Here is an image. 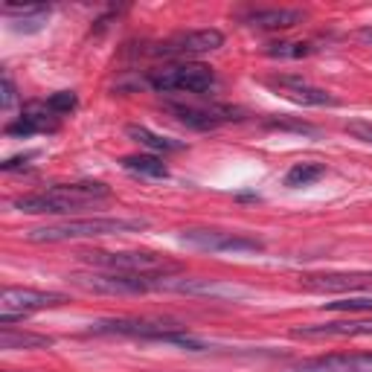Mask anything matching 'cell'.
I'll return each mask as SVG.
<instances>
[{
	"instance_id": "6da1fadb",
	"label": "cell",
	"mask_w": 372,
	"mask_h": 372,
	"mask_svg": "<svg viewBox=\"0 0 372 372\" xmlns=\"http://www.w3.org/2000/svg\"><path fill=\"white\" fill-rule=\"evenodd\" d=\"M111 198V186L82 181V184H56L41 192H32L15 201V209L26 216H70L76 209H85L90 204H99Z\"/></svg>"
},
{
	"instance_id": "7a4b0ae2",
	"label": "cell",
	"mask_w": 372,
	"mask_h": 372,
	"mask_svg": "<svg viewBox=\"0 0 372 372\" xmlns=\"http://www.w3.org/2000/svg\"><path fill=\"white\" fill-rule=\"evenodd\" d=\"M149 227L145 218H67L58 224H44L26 233V241H38V245H56V241H76V238H102V236H125V233H140Z\"/></svg>"
},
{
	"instance_id": "3957f363",
	"label": "cell",
	"mask_w": 372,
	"mask_h": 372,
	"mask_svg": "<svg viewBox=\"0 0 372 372\" xmlns=\"http://www.w3.org/2000/svg\"><path fill=\"white\" fill-rule=\"evenodd\" d=\"M70 282L90 294H152V291H177L184 294L186 280H175L169 273H70Z\"/></svg>"
},
{
	"instance_id": "277c9868",
	"label": "cell",
	"mask_w": 372,
	"mask_h": 372,
	"mask_svg": "<svg viewBox=\"0 0 372 372\" xmlns=\"http://www.w3.org/2000/svg\"><path fill=\"white\" fill-rule=\"evenodd\" d=\"M82 262L96 270H111V273H177L181 265L169 262L166 256L157 253H143V250H93V253H79Z\"/></svg>"
},
{
	"instance_id": "5b68a950",
	"label": "cell",
	"mask_w": 372,
	"mask_h": 372,
	"mask_svg": "<svg viewBox=\"0 0 372 372\" xmlns=\"http://www.w3.org/2000/svg\"><path fill=\"white\" fill-rule=\"evenodd\" d=\"M216 73L207 64L195 61H184V64H172L163 70H152L145 76V85L157 93H209L216 88Z\"/></svg>"
},
{
	"instance_id": "8992f818",
	"label": "cell",
	"mask_w": 372,
	"mask_h": 372,
	"mask_svg": "<svg viewBox=\"0 0 372 372\" xmlns=\"http://www.w3.org/2000/svg\"><path fill=\"white\" fill-rule=\"evenodd\" d=\"M224 44V35L218 29H192V32H177L172 38H163L152 44L145 56L154 58H192V56H204L213 53Z\"/></svg>"
},
{
	"instance_id": "52a82bcc",
	"label": "cell",
	"mask_w": 372,
	"mask_h": 372,
	"mask_svg": "<svg viewBox=\"0 0 372 372\" xmlns=\"http://www.w3.org/2000/svg\"><path fill=\"white\" fill-rule=\"evenodd\" d=\"M90 334H122V337H145V341H163L166 337L186 332V326L175 320H128V317H117V320H96L90 323Z\"/></svg>"
},
{
	"instance_id": "ba28073f",
	"label": "cell",
	"mask_w": 372,
	"mask_h": 372,
	"mask_svg": "<svg viewBox=\"0 0 372 372\" xmlns=\"http://www.w3.org/2000/svg\"><path fill=\"white\" fill-rule=\"evenodd\" d=\"M181 241L209 253H262L265 250L259 238L241 236V233H221V230H184Z\"/></svg>"
},
{
	"instance_id": "9c48e42d",
	"label": "cell",
	"mask_w": 372,
	"mask_h": 372,
	"mask_svg": "<svg viewBox=\"0 0 372 372\" xmlns=\"http://www.w3.org/2000/svg\"><path fill=\"white\" fill-rule=\"evenodd\" d=\"M169 111L184 125L195 128V131H213V128H218L224 122L241 120L238 117L241 111L238 108H230V105H177V102H172Z\"/></svg>"
},
{
	"instance_id": "30bf717a",
	"label": "cell",
	"mask_w": 372,
	"mask_h": 372,
	"mask_svg": "<svg viewBox=\"0 0 372 372\" xmlns=\"http://www.w3.org/2000/svg\"><path fill=\"white\" fill-rule=\"evenodd\" d=\"M67 297L56 294V291H35V288H3L0 294V309L3 312H18V314H32V312H44V309H56L64 305Z\"/></svg>"
},
{
	"instance_id": "8fae6325",
	"label": "cell",
	"mask_w": 372,
	"mask_h": 372,
	"mask_svg": "<svg viewBox=\"0 0 372 372\" xmlns=\"http://www.w3.org/2000/svg\"><path fill=\"white\" fill-rule=\"evenodd\" d=\"M297 372H372V352L355 355H320V358L300 361Z\"/></svg>"
},
{
	"instance_id": "7c38bea8",
	"label": "cell",
	"mask_w": 372,
	"mask_h": 372,
	"mask_svg": "<svg viewBox=\"0 0 372 372\" xmlns=\"http://www.w3.org/2000/svg\"><path fill=\"white\" fill-rule=\"evenodd\" d=\"M248 26L253 29H265V32H277V29H291L305 21L302 9H285V6H273V9H250L245 18Z\"/></svg>"
},
{
	"instance_id": "4fadbf2b",
	"label": "cell",
	"mask_w": 372,
	"mask_h": 372,
	"mask_svg": "<svg viewBox=\"0 0 372 372\" xmlns=\"http://www.w3.org/2000/svg\"><path fill=\"white\" fill-rule=\"evenodd\" d=\"M56 120H53V111L47 108V102H29L24 108V114L18 117V122H9L6 125V134L9 137H29L35 131H53Z\"/></svg>"
},
{
	"instance_id": "5bb4252c",
	"label": "cell",
	"mask_w": 372,
	"mask_h": 372,
	"mask_svg": "<svg viewBox=\"0 0 372 372\" xmlns=\"http://www.w3.org/2000/svg\"><path fill=\"white\" fill-rule=\"evenodd\" d=\"M294 337H372V320H349V323H323V326H300L291 332Z\"/></svg>"
},
{
	"instance_id": "9a60e30c",
	"label": "cell",
	"mask_w": 372,
	"mask_h": 372,
	"mask_svg": "<svg viewBox=\"0 0 372 372\" xmlns=\"http://www.w3.org/2000/svg\"><path fill=\"white\" fill-rule=\"evenodd\" d=\"M273 85L282 88V93L288 96V99H294L300 105H314V108L337 105V96H332L329 90H323V88L305 85L302 79H294V76H280V79H273Z\"/></svg>"
},
{
	"instance_id": "2e32d148",
	"label": "cell",
	"mask_w": 372,
	"mask_h": 372,
	"mask_svg": "<svg viewBox=\"0 0 372 372\" xmlns=\"http://www.w3.org/2000/svg\"><path fill=\"white\" fill-rule=\"evenodd\" d=\"M3 15L12 18L9 26L15 32H38V29H44L47 18H50V6H44V3H29V6L3 3Z\"/></svg>"
},
{
	"instance_id": "e0dca14e",
	"label": "cell",
	"mask_w": 372,
	"mask_h": 372,
	"mask_svg": "<svg viewBox=\"0 0 372 372\" xmlns=\"http://www.w3.org/2000/svg\"><path fill=\"white\" fill-rule=\"evenodd\" d=\"M309 291H355L372 288V273H320V277H302Z\"/></svg>"
},
{
	"instance_id": "ac0fdd59",
	"label": "cell",
	"mask_w": 372,
	"mask_h": 372,
	"mask_svg": "<svg viewBox=\"0 0 372 372\" xmlns=\"http://www.w3.org/2000/svg\"><path fill=\"white\" fill-rule=\"evenodd\" d=\"M53 346V337L47 334H35V332H12L3 329L0 332V349H50Z\"/></svg>"
},
{
	"instance_id": "d6986e66",
	"label": "cell",
	"mask_w": 372,
	"mask_h": 372,
	"mask_svg": "<svg viewBox=\"0 0 372 372\" xmlns=\"http://www.w3.org/2000/svg\"><path fill=\"white\" fill-rule=\"evenodd\" d=\"M122 169L131 175H143V177H166L169 175L166 163L154 154H128V157H122Z\"/></svg>"
},
{
	"instance_id": "ffe728a7",
	"label": "cell",
	"mask_w": 372,
	"mask_h": 372,
	"mask_svg": "<svg viewBox=\"0 0 372 372\" xmlns=\"http://www.w3.org/2000/svg\"><path fill=\"white\" fill-rule=\"evenodd\" d=\"M317 53V47L312 41H280V44H268L265 56L268 58H282V61H297V58H309Z\"/></svg>"
},
{
	"instance_id": "44dd1931",
	"label": "cell",
	"mask_w": 372,
	"mask_h": 372,
	"mask_svg": "<svg viewBox=\"0 0 372 372\" xmlns=\"http://www.w3.org/2000/svg\"><path fill=\"white\" fill-rule=\"evenodd\" d=\"M125 131H128V137H134L140 145H145V149H152V152H181L184 149V143H175L169 137H160V134L149 131L145 125H128Z\"/></svg>"
},
{
	"instance_id": "7402d4cb",
	"label": "cell",
	"mask_w": 372,
	"mask_h": 372,
	"mask_svg": "<svg viewBox=\"0 0 372 372\" xmlns=\"http://www.w3.org/2000/svg\"><path fill=\"white\" fill-rule=\"evenodd\" d=\"M326 175V166L323 163H314V160H305V163H294L285 175V186H312L314 181Z\"/></svg>"
},
{
	"instance_id": "603a6c76",
	"label": "cell",
	"mask_w": 372,
	"mask_h": 372,
	"mask_svg": "<svg viewBox=\"0 0 372 372\" xmlns=\"http://www.w3.org/2000/svg\"><path fill=\"white\" fill-rule=\"evenodd\" d=\"M76 105H79V96L73 90H58V93H53L50 99H47V108H50L53 114H70Z\"/></svg>"
},
{
	"instance_id": "cb8c5ba5",
	"label": "cell",
	"mask_w": 372,
	"mask_h": 372,
	"mask_svg": "<svg viewBox=\"0 0 372 372\" xmlns=\"http://www.w3.org/2000/svg\"><path fill=\"white\" fill-rule=\"evenodd\" d=\"M323 309H329V312H372V300L369 297L337 300V302H323Z\"/></svg>"
},
{
	"instance_id": "d4e9b609",
	"label": "cell",
	"mask_w": 372,
	"mask_h": 372,
	"mask_svg": "<svg viewBox=\"0 0 372 372\" xmlns=\"http://www.w3.org/2000/svg\"><path fill=\"white\" fill-rule=\"evenodd\" d=\"M343 131L352 134L355 140H361V143H369V145H372V122H366V120H349V122L343 125Z\"/></svg>"
},
{
	"instance_id": "484cf974",
	"label": "cell",
	"mask_w": 372,
	"mask_h": 372,
	"mask_svg": "<svg viewBox=\"0 0 372 372\" xmlns=\"http://www.w3.org/2000/svg\"><path fill=\"white\" fill-rule=\"evenodd\" d=\"M265 125L268 128H288V131H300V134H314V125H309V122H288V120H265Z\"/></svg>"
},
{
	"instance_id": "4316f807",
	"label": "cell",
	"mask_w": 372,
	"mask_h": 372,
	"mask_svg": "<svg viewBox=\"0 0 372 372\" xmlns=\"http://www.w3.org/2000/svg\"><path fill=\"white\" fill-rule=\"evenodd\" d=\"M15 99H18V90H15L9 73H3V93H0V108L9 111V108L15 105Z\"/></svg>"
},
{
	"instance_id": "83f0119b",
	"label": "cell",
	"mask_w": 372,
	"mask_h": 372,
	"mask_svg": "<svg viewBox=\"0 0 372 372\" xmlns=\"http://www.w3.org/2000/svg\"><path fill=\"white\" fill-rule=\"evenodd\" d=\"M32 157H35V152H29V154H15V157L3 160V163H0V169H3V172H15V169L26 166V160H32Z\"/></svg>"
},
{
	"instance_id": "f1b7e54d",
	"label": "cell",
	"mask_w": 372,
	"mask_h": 372,
	"mask_svg": "<svg viewBox=\"0 0 372 372\" xmlns=\"http://www.w3.org/2000/svg\"><path fill=\"white\" fill-rule=\"evenodd\" d=\"M361 38H369V41H372V32H369V29H366V32H361Z\"/></svg>"
},
{
	"instance_id": "f546056e",
	"label": "cell",
	"mask_w": 372,
	"mask_h": 372,
	"mask_svg": "<svg viewBox=\"0 0 372 372\" xmlns=\"http://www.w3.org/2000/svg\"><path fill=\"white\" fill-rule=\"evenodd\" d=\"M6 372H12V369H6Z\"/></svg>"
}]
</instances>
